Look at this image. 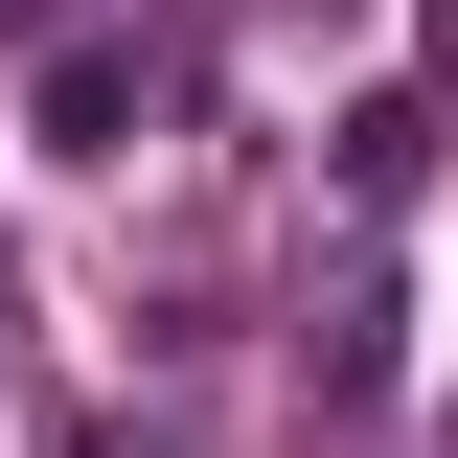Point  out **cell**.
<instances>
[{
  "label": "cell",
  "mask_w": 458,
  "mask_h": 458,
  "mask_svg": "<svg viewBox=\"0 0 458 458\" xmlns=\"http://www.w3.org/2000/svg\"><path fill=\"white\" fill-rule=\"evenodd\" d=\"M436 69H458V0H436Z\"/></svg>",
  "instance_id": "3"
},
{
  "label": "cell",
  "mask_w": 458,
  "mask_h": 458,
  "mask_svg": "<svg viewBox=\"0 0 458 458\" xmlns=\"http://www.w3.org/2000/svg\"><path fill=\"white\" fill-rule=\"evenodd\" d=\"M298 390H321V412H390V252H367V276L298 321Z\"/></svg>",
  "instance_id": "2"
},
{
  "label": "cell",
  "mask_w": 458,
  "mask_h": 458,
  "mask_svg": "<svg viewBox=\"0 0 458 458\" xmlns=\"http://www.w3.org/2000/svg\"><path fill=\"white\" fill-rule=\"evenodd\" d=\"M183 92H207V47H183V23H47V47H23V114H47V161H138Z\"/></svg>",
  "instance_id": "1"
},
{
  "label": "cell",
  "mask_w": 458,
  "mask_h": 458,
  "mask_svg": "<svg viewBox=\"0 0 458 458\" xmlns=\"http://www.w3.org/2000/svg\"><path fill=\"white\" fill-rule=\"evenodd\" d=\"M436 458H458V412H436Z\"/></svg>",
  "instance_id": "4"
}]
</instances>
